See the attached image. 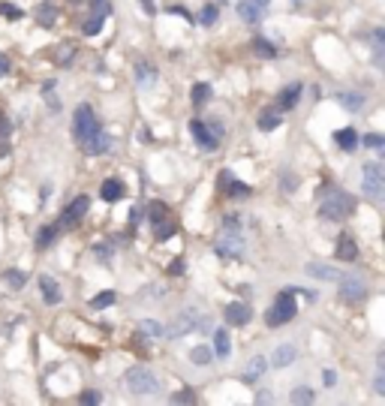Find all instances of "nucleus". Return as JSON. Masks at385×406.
<instances>
[{
    "label": "nucleus",
    "mask_w": 385,
    "mask_h": 406,
    "mask_svg": "<svg viewBox=\"0 0 385 406\" xmlns=\"http://www.w3.org/2000/svg\"><path fill=\"white\" fill-rule=\"evenodd\" d=\"M280 187H283V193H289V190L298 187V177H295V175H283V181H280Z\"/></svg>",
    "instance_id": "ea45409f"
},
{
    "label": "nucleus",
    "mask_w": 385,
    "mask_h": 406,
    "mask_svg": "<svg viewBox=\"0 0 385 406\" xmlns=\"http://www.w3.org/2000/svg\"><path fill=\"white\" fill-rule=\"evenodd\" d=\"M214 352L220 355V358H226V355H229V334L223 331V328L214 334Z\"/></svg>",
    "instance_id": "a878e982"
},
{
    "label": "nucleus",
    "mask_w": 385,
    "mask_h": 406,
    "mask_svg": "<svg viewBox=\"0 0 385 406\" xmlns=\"http://www.w3.org/2000/svg\"><path fill=\"white\" fill-rule=\"evenodd\" d=\"M226 319H229V325H247L250 322V307L247 304H229L226 307Z\"/></svg>",
    "instance_id": "ddd939ff"
},
{
    "label": "nucleus",
    "mask_w": 385,
    "mask_h": 406,
    "mask_svg": "<svg viewBox=\"0 0 385 406\" xmlns=\"http://www.w3.org/2000/svg\"><path fill=\"white\" fill-rule=\"evenodd\" d=\"M87 208H91V199L87 196H79L75 202H70L67 211H63V217H60V226H75L87 214Z\"/></svg>",
    "instance_id": "0eeeda50"
},
{
    "label": "nucleus",
    "mask_w": 385,
    "mask_h": 406,
    "mask_svg": "<svg viewBox=\"0 0 385 406\" xmlns=\"http://www.w3.org/2000/svg\"><path fill=\"white\" fill-rule=\"evenodd\" d=\"M335 256H337L340 262H352V259L358 256V247H355V241H352L349 235H340V238H337V247H335Z\"/></svg>",
    "instance_id": "f8f14e48"
},
{
    "label": "nucleus",
    "mask_w": 385,
    "mask_h": 406,
    "mask_svg": "<svg viewBox=\"0 0 385 406\" xmlns=\"http://www.w3.org/2000/svg\"><path fill=\"white\" fill-rule=\"evenodd\" d=\"M102 397H99V391H85L82 395V403H87V406H94V403H99Z\"/></svg>",
    "instance_id": "79ce46f5"
},
{
    "label": "nucleus",
    "mask_w": 385,
    "mask_h": 406,
    "mask_svg": "<svg viewBox=\"0 0 385 406\" xmlns=\"http://www.w3.org/2000/svg\"><path fill=\"white\" fill-rule=\"evenodd\" d=\"M295 4H304V0H295Z\"/></svg>",
    "instance_id": "8fccbe9b"
},
{
    "label": "nucleus",
    "mask_w": 385,
    "mask_h": 406,
    "mask_svg": "<svg viewBox=\"0 0 385 406\" xmlns=\"http://www.w3.org/2000/svg\"><path fill=\"white\" fill-rule=\"evenodd\" d=\"M190 133H192V138H196V142H199L205 150H211V148L217 145V138L211 136L208 126H205V121H196V118H192V121H190Z\"/></svg>",
    "instance_id": "1a4fd4ad"
},
{
    "label": "nucleus",
    "mask_w": 385,
    "mask_h": 406,
    "mask_svg": "<svg viewBox=\"0 0 385 406\" xmlns=\"http://www.w3.org/2000/svg\"><path fill=\"white\" fill-rule=\"evenodd\" d=\"M33 16H36V21H40L43 28H48V24L58 18V9L51 6V4H40V6H36V12H33Z\"/></svg>",
    "instance_id": "aec40b11"
},
{
    "label": "nucleus",
    "mask_w": 385,
    "mask_h": 406,
    "mask_svg": "<svg viewBox=\"0 0 385 406\" xmlns=\"http://www.w3.org/2000/svg\"><path fill=\"white\" fill-rule=\"evenodd\" d=\"M178 232V226L169 220V217H166V220H160V223H153V235H157L160 241H166V238H172Z\"/></svg>",
    "instance_id": "4be33fe9"
},
{
    "label": "nucleus",
    "mask_w": 385,
    "mask_h": 406,
    "mask_svg": "<svg viewBox=\"0 0 385 406\" xmlns=\"http://www.w3.org/2000/svg\"><path fill=\"white\" fill-rule=\"evenodd\" d=\"M307 274H310V277H319V280H340V271L337 268H328V265H307Z\"/></svg>",
    "instance_id": "f3484780"
},
{
    "label": "nucleus",
    "mask_w": 385,
    "mask_h": 406,
    "mask_svg": "<svg viewBox=\"0 0 385 406\" xmlns=\"http://www.w3.org/2000/svg\"><path fill=\"white\" fill-rule=\"evenodd\" d=\"M253 4H259V6H265V4H268V0H253Z\"/></svg>",
    "instance_id": "09e8293b"
},
{
    "label": "nucleus",
    "mask_w": 385,
    "mask_h": 406,
    "mask_svg": "<svg viewBox=\"0 0 385 406\" xmlns=\"http://www.w3.org/2000/svg\"><path fill=\"white\" fill-rule=\"evenodd\" d=\"M253 52L259 55V57H268V60H274V57H277V48H274L271 43H268V40H262V36H256V40H253Z\"/></svg>",
    "instance_id": "412c9836"
},
{
    "label": "nucleus",
    "mask_w": 385,
    "mask_h": 406,
    "mask_svg": "<svg viewBox=\"0 0 385 406\" xmlns=\"http://www.w3.org/2000/svg\"><path fill=\"white\" fill-rule=\"evenodd\" d=\"M199 21H202V24H214V21H217V6H205L202 16H199Z\"/></svg>",
    "instance_id": "f704fd0d"
},
{
    "label": "nucleus",
    "mask_w": 385,
    "mask_h": 406,
    "mask_svg": "<svg viewBox=\"0 0 385 406\" xmlns=\"http://www.w3.org/2000/svg\"><path fill=\"white\" fill-rule=\"evenodd\" d=\"M142 328H145V331H148V334H163V328H160L157 322H145Z\"/></svg>",
    "instance_id": "37998d69"
},
{
    "label": "nucleus",
    "mask_w": 385,
    "mask_h": 406,
    "mask_svg": "<svg viewBox=\"0 0 385 406\" xmlns=\"http://www.w3.org/2000/svg\"><path fill=\"white\" fill-rule=\"evenodd\" d=\"M72 133L75 138H79V145L85 154H106L109 150V138L106 133L99 130V124H97V115L91 111V106H79L75 109V124H72Z\"/></svg>",
    "instance_id": "f257e3e1"
},
{
    "label": "nucleus",
    "mask_w": 385,
    "mask_h": 406,
    "mask_svg": "<svg viewBox=\"0 0 385 406\" xmlns=\"http://www.w3.org/2000/svg\"><path fill=\"white\" fill-rule=\"evenodd\" d=\"M362 190L370 199H379L382 190H385V172L379 163H367L364 172H362Z\"/></svg>",
    "instance_id": "39448f33"
},
{
    "label": "nucleus",
    "mask_w": 385,
    "mask_h": 406,
    "mask_svg": "<svg viewBox=\"0 0 385 406\" xmlns=\"http://www.w3.org/2000/svg\"><path fill=\"white\" fill-rule=\"evenodd\" d=\"M175 400H181V403H190V400H196V395H192V391H181V395H175Z\"/></svg>",
    "instance_id": "c03bdc74"
},
{
    "label": "nucleus",
    "mask_w": 385,
    "mask_h": 406,
    "mask_svg": "<svg viewBox=\"0 0 385 406\" xmlns=\"http://www.w3.org/2000/svg\"><path fill=\"white\" fill-rule=\"evenodd\" d=\"M190 99H192V103H196V106H205V103H208V99H211V87H208V84H192Z\"/></svg>",
    "instance_id": "b1692460"
},
{
    "label": "nucleus",
    "mask_w": 385,
    "mask_h": 406,
    "mask_svg": "<svg viewBox=\"0 0 385 406\" xmlns=\"http://www.w3.org/2000/svg\"><path fill=\"white\" fill-rule=\"evenodd\" d=\"M295 313H298V304H295V289H283V292L277 295L274 307L268 310L265 322L271 325V328H280V325H286L289 319H295Z\"/></svg>",
    "instance_id": "7ed1b4c3"
},
{
    "label": "nucleus",
    "mask_w": 385,
    "mask_h": 406,
    "mask_svg": "<svg viewBox=\"0 0 385 406\" xmlns=\"http://www.w3.org/2000/svg\"><path fill=\"white\" fill-rule=\"evenodd\" d=\"M169 271H172V274H181V271H184V262H181V259H175Z\"/></svg>",
    "instance_id": "a18cd8bd"
},
{
    "label": "nucleus",
    "mask_w": 385,
    "mask_h": 406,
    "mask_svg": "<svg viewBox=\"0 0 385 406\" xmlns=\"http://www.w3.org/2000/svg\"><path fill=\"white\" fill-rule=\"evenodd\" d=\"M0 16H6V18H21V9L9 6V4H0Z\"/></svg>",
    "instance_id": "58836bf2"
},
{
    "label": "nucleus",
    "mask_w": 385,
    "mask_h": 406,
    "mask_svg": "<svg viewBox=\"0 0 385 406\" xmlns=\"http://www.w3.org/2000/svg\"><path fill=\"white\" fill-rule=\"evenodd\" d=\"M298 97H301V84H289L286 91H280V109H295V103H298Z\"/></svg>",
    "instance_id": "a211bd4d"
},
{
    "label": "nucleus",
    "mask_w": 385,
    "mask_h": 406,
    "mask_svg": "<svg viewBox=\"0 0 385 406\" xmlns=\"http://www.w3.org/2000/svg\"><path fill=\"white\" fill-rule=\"evenodd\" d=\"M99 31H102V18L94 16L91 21H85V33H87V36H94V33H99Z\"/></svg>",
    "instance_id": "c9c22d12"
},
{
    "label": "nucleus",
    "mask_w": 385,
    "mask_h": 406,
    "mask_svg": "<svg viewBox=\"0 0 385 406\" xmlns=\"http://www.w3.org/2000/svg\"><path fill=\"white\" fill-rule=\"evenodd\" d=\"M313 388H295L292 391V403H313Z\"/></svg>",
    "instance_id": "7c9ffc66"
},
{
    "label": "nucleus",
    "mask_w": 385,
    "mask_h": 406,
    "mask_svg": "<svg viewBox=\"0 0 385 406\" xmlns=\"http://www.w3.org/2000/svg\"><path fill=\"white\" fill-rule=\"evenodd\" d=\"M217 253H220V256H244V241H241V235L226 232L220 241H217Z\"/></svg>",
    "instance_id": "6e6552de"
},
{
    "label": "nucleus",
    "mask_w": 385,
    "mask_h": 406,
    "mask_svg": "<svg viewBox=\"0 0 385 406\" xmlns=\"http://www.w3.org/2000/svg\"><path fill=\"white\" fill-rule=\"evenodd\" d=\"M40 289H43V301H45V304H60V286H58L55 277L43 274V277H40Z\"/></svg>",
    "instance_id": "9b49d317"
},
{
    "label": "nucleus",
    "mask_w": 385,
    "mask_h": 406,
    "mask_svg": "<svg viewBox=\"0 0 385 406\" xmlns=\"http://www.w3.org/2000/svg\"><path fill=\"white\" fill-rule=\"evenodd\" d=\"M364 145H367V148H382V145H385V138H382V136H376V133H374V136H364Z\"/></svg>",
    "instance_id": "a19ab883"
},
{
    "label": "nucleus",
    "mask_w": 385,
    "mask_h": 406,
    "mask_svg": "<svg viewBox=\"0 0 385 406\" xmlns=\"http://www.w3.org/2000/svg\"><path fill=\"white\" fill-rule=\"evenodd\" d=\"M190 358L196 361V364H208V361H211V349H205V346H196V349H192V355H190Z\"/></svg>",
    "instance_id": "72a5a7b5"
},
{
    "label": "nucleus",
    "mask_w": 385,
    "mask_h": 406,
    "mask_svg": "<svg viewBox=\"0 0 385 406\" xmlns=\"http://www.w3.org/2000/svg\"><path fill=\"white\" fill-rule=\"evenodd\" d=\"M355 202L349 193H343V190H335V193H328L322 199V205H319V214H322V220H346L352 214Z\"/></svg>",
    "instance_id": "f03ea898"
},
{
    "label": "nucleus",
    "mask_w": 385,
    "mask_h": 406,
    "mask_svg": "<svg viewBox=\"0 0 385 406\" xmlns=\"http://www.w3.org/2000/svg\"><path fill=\"white\" fill-rule=\"evenodd\" d=\"M99 196L106 199V202H118L124 196V184L118 181V177H109V181H102V190H99Z\"/></svg>",
    "instance_id": "dca6fc26"
},
{
    "label": "nucleus",
    "mask_w": 385,
    "mask_h": 406,
    "mask_svg": "<svg viewBox=\"0 0 385 406\" xmlns=\"http://www.w3.org/2000/svg\"><path fill=\"white\" fill-rule=\"evenodd\" d=\"M277 126H280V118L274 115V111H262V115H259V130L271 133V130H277Z\"/></svg>",
    "instance_id": "393cba45"
},
{
    "label": "nucleus",
    "mask_w": 385,
    "mask_h": 406,
    "mask_svg": "<svg viewBox=\"0 0 385 406\" xmlns=\"http://www.w3.org/2000/svg\"><path fill=\"white\" fill-rule=\"evenodd\" d=\"M9 72V60L4 57V55H0V75H6Z\"/></svg>",
    "instance_id": "49530a36"
},
{
    "label": "nucleus",
    "mask_w": 385,
    "mask_h": 406,
    "mask_svg": "<svg viewBox=\"0 0 385 406\" xmlns=\"http://www.w3.org/2000/svg\"><path fill=\"white\" fill-rule=\"evenodd\" d=\"M337 99H340V103L349 109V111H358V109L364 106V97H358V94H340Z\"/></svg>",
    "instance_id": "cd10ccee"
},
{
    "label": "nucleus",
    "mask_w": 385,
    "mask_h": 406,
    "mask_svg": "<svg viewBox=\"0 0 385 406\" xmlns=\"http://www.w3.org/2000/svg\"><path fill=\"white\" fill-rule=\"evenodd\" d=\"M335 145H337L340 150H355V148H358V133L352 130V126H346V130L335 133Z\"/></svg>",
    "instance_id": "2eb2a0df"
},
{
    "label": "nucleus",
    "mask_w": 385,
    "mask_h": 406,
    "mask_svg": "<svg viewBox=\"0 0 385 406\" xmlns=\"http://www.w3.org/2000/svg\"><path fill=\"white\" fill-rule=\"evenodd\" d=\"M340 295L346 301H362L367 295V283L362 277H340Z\"/></svg>",
    "instance_id": "423d86ee"
},
{
    "label": "nucleus",
    "mask_w": 385,
    "mask_h": 406,
    "mask_svg": "<svg viewBox=\"0 0 385 406\" xmlns=\"http://www.w3.org/2000/svg\"><path fill=\"white\" fill-rule=\"evenodd\" d=\"M192 325H196V319H192V313H178L175 316V322L166 328V334L169 337H184V334H190L192 331Z\"/></svg>",
    "instance_id": "9d476101"
},
{
    "label": "nucleus",
    "mask_w": 385,
    "mask_h": 406,
    "mask_svg": "<svg viewBox=\"0 0 385 406\" xmlns=\"http://www.w3.org/2000/svg\"><path fill=\"white\" fill-rule=\"evenodd\" d=\"M55 235H58V229H55V226H45V229L40 232V238H36V247H48L51 244V241H55Z\"/></svg>",
    "instance_id": "2f4dec72"
},
{
    "label": "nucleus",
    "mask_w": 385,
    "mask_h": 406,
    "mask_svg": "<svg viewBox=\"0 0 385 406\" xmlns=\"http://www.w3.org/2000/svg\"><path fill=\"white\" fill-rule=\"evenodd\" d=\"M126 388L133 391V395H157V388H160V383H157V376H153V371H148V367H142V364H136V367H130L126 371Z\"/></svg>",
    "instance_id": "20e7f679"
},
{
    "label": "nucleus",
    "mask_w": 385,
    "mask_h": 406,
    "mask_svg": "<svg viewBox=\"0 0 385 406\" xmlns=\"http://www.w3.org/2000/svg\"><path fill=\"white\" fill-rule=\"evenodd\" d=\"M148 211H151V223H160V220L169 217V211H166V208L160 205V202H153V205H151Z\"/></svg>",
    "instance_id": "473e14b6"
},
{
    "label": "nucleus",
    "mask_w": 385,
    "mask_h": 406,
    "mask_svg": "<svg viewBox=\"0 0 385 406\" xmlns=\"http://www.w3.org/2000/svg\"><path fill=\"white\" fill-rule=\"evenodd\" d=\"M142 4H145V9H148V12H153V6H151V0H142Z\"/></svg>",
    "instance_id": "de8ad7c7"
},
{
    "label": "nucleus",
    "mask_w": 385,
    "mask_h": 406,
    "mask_svg": "<svg viewBox=\"0 0 385 406\" xmlns=\"http://www.w3.org/2000/svg\"><path fill=\"white\" fill-rule=\"evenodd\" d=\"M226 190H229V196H232V199H244V196H250V187H247V184H238V181H229V184H226Z\"/></svg>",
    "instance_id": "c756f323"
},
{
    "label": "nucleus",
    "mask_w": 385,
    "mask_h": 406,
    "mask_svg": "<svg viewBox=\"0 0 385 406\" xmlns=\"http://www.w3.org/2000/svg\"><path fill=\"white\" fill-rule=\"evenodd\" d=\"M136 82L142 87L153 84V67H151V63H139V67H136Z\"/></svg>",
    "instance_id": "5701e85b"
},
{
    "label": "nucleus",
    "mask_w": 385,
    "mask_h": 406,
    "mask_svg": "<svg viewBox=\"0 0 385 406\" xmlns=\"http://www.w3.org/2000/svg\"><path fill=\"white\" fill-rule=\"evenodd\" d=\"M114 304V292H99L97 298H91V307L94 310H102V307H112Z\"/></svg>",
    "instance_id": "c85d7f7f"
},
{
    "label": "nucleus",
    "mask_w": 385,
    "mask_h": 406,
    "mask_svg": "<svg viewBox=\"0 0 385 406\" xmlns=\"http://www.w3.org/2000/svg\"><path fill=\"white\" fill-rule=\"evenodd\" d=\"M289 361H295V346H289V344H283V346H277V352H274V358H271V364H274V367H286Z\"/></svg>",
    "instance_id": "6ab92c4d"
},
{
    "label": "nucleus",
    "mask_w": 385,
    "mask_h": 406,
    "mask_svg": "<svg viewBox=\"0 0 385 406\" xmlns=\"http://www.w3.org/2000/svg\"><path fill=\"white\" fill-rule=\"evenodd\" d=\"M265 358H253L250 361V367H247V371H244V379H259L262 373H265Z\"/></svg>",
    "instance_id": "bb28decb"
},
{
    "label": "nucleus",
    "mask_w": 385,
    "mask_h": 406,
    "mask_svg": "<svg viewBox=\"0 0 385 406\" xmlns=\"http://www.w3.org/2000/svg\"><path fill=\"white\" fill-rule=\"evenodd\" d=\"M24 280H28V277H24L21 271H6V283H12V286H24Z\"/></svg>",
    "instance_id": "e433bc0d"
},
{
    "label": "nucleus",
    "mask_w": 385,
    "mask_h": 406,
    "mask_svg": "<svg viewBox=\"0 0 385 406\" xmlns=\"http://www.w3.org/2000/svg\"><path fill=\"white\" fill-rule=\"evenodd\" d=\"M94 16L97 18H106L109 16V4H106V0H94Z\"/></svg>",
    "instance_id": "4c0bfd02"
},
{
    "label": "nucleus",
    "mask_w": 385,
    "mask_h": 406,
    "mask_svg": "<svg viewBox=\"0 0 385 406\" xmlns=\"http://www.w3.org/2000/svg\"><path fill=\"white\" fill-rule=\"evenodd\" d=\"M238 16L247 21V24H259V18H262V6L253 4V0H238Z\"/></svg>",
    "instance_id": "4468645a"
}]
</instances>
